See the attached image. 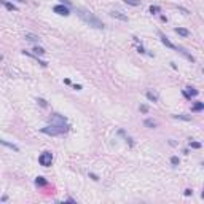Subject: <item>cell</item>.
Instances as JSON below:
<instances>
[{
    "instance_id": "6da1fadb",
    "label": "cell",
    "mask_w": 204,
    "mask_h": 204,
    "mask_svg": "<svg viewBox=\"0 0 204 204\" xmlns=\"http://www.w3.org/2000/svg\"><path fill=\"white\" fill-rule=\"evenodd\" d=\"M77 14H78L80 19H81L83 22H86L89 27H94V29H104L105 27L104 22L100 21V19L94 13H91L89 10H86V8L78 7V8H77Z\"/></svg>"
},
{
    "instance_id": "7a4b0ae2",
    "label": "cell",
    "mask_w": 204,
    "mask_h": 204,
    "mask_svg": "<svg viewBox=\"0 0 204 204\" xmlns=\"http://www.w3.org/2000/svg\"><path fill=\"white\" fill-rule=\"evenodd\" d=\"M40 131L46 136H61L64 132L69 131V128H64V126H58V125H48L45 128H42Z\"/></svg>"
},
{
    "instance_id": "3957f363",
    "label": "cell",
    "mask_w": 204,
    "mask_h": 204,
    "mask_svg": "<svg viewBox=\"0 0 204 204\" xmlns=\"http://www.w3.org/2000/svg\"><path fill=\"white\" fill-rule=\"evenodd\" d=\"M49 125H58V126H64V128H69V125H67V120L62 117V115L59 113H53L51 117H49Z\"/></svg>"
},
{
    "instance_id": "277c9868",
    "label": "cell",
    "mask_w": 204,
    "mask_h": 204,
    "mask_svg": "<svg viewBox=\"0 0 204 204\" xmlns=\"http://www.w3.org/2000/svg\"><path fill=\"white\" fill-rule=\"evenodd\" d=\"M38 163H40L42 166H45V167L51 166V163H53V153L51 152H43L42 155L38 156Z\"/></svg>"
},
{
    "instance_id": "5b68a950",
    "label": "cell",
    "mask_w": 204,
    "mask_h": 204,
    "mask_svg": "<svg viewBox=\"0 0 204 204\" xmlns=\"http://www.w3.org/2000/svg\"><path fill=\"white\" fill-rule=\"evenodd\" d=\"M53 11H54L56 14H61V16H69L70 14L69 7H64V5H56V7L53 8Z\"/></svg>"
},
{
    "instance_id": "8992f818",
    "label": "cell",
    "mask_w": 204,
    "mask_h": 204,
    "mask_svg": "<svg viewBox=\"0 0 204 204\" xmlns=\"http://www.w3.org/2000/svg\"><path fill=\"white\" fill-rule=\"evenodd\" d=\"M158 35H159V38H161V43H163V45H166L167 48H171V49H177V46L174 45V43L171 42L169 38H167L166 35L163 34V32H158Z\"/></svg>"
},
{
    "instance_id": "52a82bcc",
    "label": "cell",
    "mask_w": 204,
    "mask_h": 204,
    "mask_svg": "<svg viewBox=\"0 0 204 204\" xmlns=\"http://www.w3.org/2000/svg\"><path fill=\"white\" fill-rule=\"evenodd\" d=\"M110 16H112V18H115V19H120V21H125V22H128V16H126V14H123L121 11L112 10V11H110Z\"/></svg>"
},
{
    "instance_id": "ba28073f",
    "label": "cell",
    "mask_w": 204,
    "mask_h": 204,
    "mask_svg": "<svg viewBox=\"0 0 204 204\" xmlns=\"http://www.w3.org/2000/svg\"><path fill=\"white\" fill-rule=\"evenodd\" d=\"M177 51H179L180 54H183V56H185V58H187L188 61H190V62H195V58H193L191 54H188V53L185 51V48H182V46H177Z\"/></svg>"
},
{
    "instance_id": "9c48e42d",
    "label": "cell",
    "mask_w": 204,
    "mask_h": 204,
    "mask_svg": "<svg viewBox=\"0 0 204 204\" xmlns=\"http://www.w3.org/2000/svg\"><path fill=\"white\" fill-rule=\"evenodd\" d=\"M24 38L27 40V42H34V43L40 42V37H38V35H35V34H26Z\"/></svg>"
},
{
    "instance_id": "30bf717a",
    "label": "cell",
    "mask_w": 204,
    "mask_h": 204,
    "mask_svg": "<svg viewBox=\"0 0 204 204\" xmlns=\"http://www.w3.org/2000/svg\"><path fill=\"white\" fill-rule=\"evenodd\" d=\"M0 2H2V5H3V7L7 8L8 11H18V7H16V5L10 3V2H7V0H0Z\"/></svg>"
},
{
    "instance_id": "8fae6325",
    "label": "cell",
    "mask_w": 204,
    "mask_h": 204,
    "mask_svg": "<svg viewBox=\"0 0 204 204\" xmlns=\"http://www.w3.org/2000/svg\"><path fill=\"white\" fill-rule=\"evenodd\" d=\"M174 30H176V34L182 35V37H188V35H190V30H188V29H185V27H176Z\"/></svg>"
},
{
    "instance_id": "7c38bea8",
    "label": "cell",
    "mask_w": 204,
    "mask_h": 204,
    "mask_svg": "<svg viewBox=\"0 0 204 204\" xmlns=\"http://www.w3.org/2000/svg\"><path fill=\"white\" fill-rule=\"evenodd\" d=\"M144 126H145V128L153 129V128H156V121H153L152 118H147V120L144 121Z\"/></svg>"
},
{
    "instance_id": "4fadbf2b",
    "label": "cell",
    "mask_w": 204,
    "mask_h": 204,
    "mask_svg": "<svg viewBox=\"0 0 204 204\" xmlns=\"http://www.w3.org/2000/svg\"><path fill=\"white\" fill-rule=\"evenodd\" d=\"M46 179L45 177H37V179H35V185H37V187H45L46 185Z\"/></svg>"
},
{
    "instance_id": "5bb4252c",
    "label": "cell",
    "mask_w": 204,
    "mask_h": 204,
    "mask_svg": "<svg viewBox=\"0 0 204 204\" xmlns=\"http://www.w3.org/2000/svg\"><path fill=\"white\" fill-rule=\"evenodd\" d=\"M32 51H34V54H37V56H43V54H45V48H42V46H34V49H32Z\"/></svg>"
},
{
    "instance_id": "9a60e30c",
    "label": "cell",
    "mask_w": 204,
    "mask_h": 204,
    "mask_svg": "<svg viewBox=\"0 0 204 204\" xmlns=\"http://www.w3.org/2000/svg\"><path fill=\"white\" fill-rule=\"evenodd\" d=\"M2 145L8 147V148L14 150V152H19V147H16V145H14V144H10V142H7V140H2Z\"/></svg>"
},
{
    "instance_id": "2e32d148",
    "label": "cell",
    "mask_w": 204,
    "mask_h": 204,
    "mask_svg": "<svg viewBox=\"0 0 204 204\" xmlns=\"http://www.w3.org/2000/svg\"><path fill=\"white\" fill-rule=\"evenodd\" d=\"M147 99L148 100H152V102H158V96H156V94H153L152 91H147Z\"/></svg>"
},
{
    "instance_id": "e0dca14e",
    "label": "cell",
    "mask_w": 204,
    "mask_h": 204,
    "mask_svg": "<svg viewBox=\"0 0 204 204\" xmlns=\"http://www.w3.org/2000/svg\"><path fill=\"white\" fill-rule=\"evenodd\" d=\"M187 93H188V96H190V97L198 96V89H195L193 86H187Z\"/></svg>"
},
{
    "instance_id": "ac0fdd59",
    "label": "cell",
    "mask_w": 204,
    "mask_h": 204,
    "mask_svg": "<svg viewBox=\"0 0 204 204\" xmlns=\"http://www.w3.org/2000/svg\"><path fill=\"white\" fill-rule=\"evenodd\" d=\"M204 108V102H196V104L191 107V110L193 112H199V110H203Z\"/></svg>"
},
{
    "instance_id": "d6986e66",
    "label": "cell",
    "mask_w": 204,
    "mask_h": 204,
    "mask_svg": "<svg viewBox=\"0 0 204 204\" xmlns=\"http://www.w3.org/2000/svg\"><path fill=\"white\" fill-rule=\"evenodd\" d=\"M123 2L131 5V7H139V5H140V0H123Z\"/></svg>"
},
{
    "instance_id": "ffe728a7",
    "label": "cell",
    "mask_w": 204,
    "mask_h": 204,
    "mask_svg": "<svg viewBox=\"0 0 204 204\" xmlns=\"http://www.w3.org/2000/svg\"><path fill=\"white\" fill-rule=\"evenodd\" d=\"M148 10H150V13H152V14H156V13H159V11H161V8H159L158 5H152Z\"/></svg>"
},
{
    "instance_id": "44dd1931",
    "label": "cell",
    "mask_w": 204,
    "mask_h": 204,
    "mask_svg": "<svg viewBox=\"0 0 204 204\" xmlns=\"http://www.w3.org/2000/svg\"><path fill=\"white\" fill-rule=\"evenodd\" d=\"M37 102H38V105H40V107H48V102H46L45 99H42V97H37Z\"/></svg>"
},
{
    "instance_id": "7402d4cb",
    "label": "cell",
    "mask_w": 204,
    "mask_h": 204,
    "mask_svg": "<svg viewBox=\"0 0 204 204\" xmlns=\"http://www.w3.org/2000/svg\"><path fill=\"white\" fill-rule=\"evenodd\" d=\"M174 118H177V120H183V121H190L191 118L190 117H185V115H172Z\"/></svg>"
},
{
    "instance_id": "603a6c76",
    "label": "cell",
    "mask_w": 204,
    "mask_h": 204,
    "mask_svg": "<svg viewBox=\"0 0 204 204\" xmlns=\"http://www.w3.org/2000/svg\"><path fill=\"white\" fill-rule=\"evenodd\" d=\"M188 145L191 147V148H201V144L199 142H193V140H190V144Z\"/></svg>"
},
{
    "instance_id": "cb8c5ba5",
    "label": "cell",
    "mask_w": 204,
    "mask_h": 204,
    "mask_svg": "<svg viewBox=\"0 0 204 204\" xmlns=\"http://www.w3.org/2000/svg\"><path fill=\"white\" fill-rule=\"evenodd\" d=\"M179 158H177V156H171V164H172V166H179Z\"/></svg>"
},
{
    "instance_id": "d4e9b609",
    "label": "cell",
    "mask_w": 204,
    "mask_h": 204,
    "mask_svg": "<svg viewBox=\"0 0 204 204\" xmlns=\"http://www.w3.org/2000/svg\"><path fill=\"white\" fill-rule=\"evenodd\" d=\"M139 110H140L142 113H147V112H148V107H147V105H140V107H139Z\"/></svg>"
},
{
    "instance_id": "484cf974",
    "label": "cell",
    "mask_w": 204,
    "mask_h": 204,
    "mask_svg": "<svg viewBox=\"0 0 204 204\" xmlns=\"http://www.w3.org/2000/svg\"><path fill=\"white\" fill-rule=\"evenodd\" d=\"M183 195H185V196H191V195H193V190H191V188H187V190L183 191Z\"/></svg>"
},
{
    "instance_id": "4316f807",
    "label": "cell",
    "mask_w": 204,
    "mask_h": 204,
    "mask_svg": "<svg viewBox=\"0 0 204 204\" xmlns=\"http://www.w3.org/2000/svg\"><path fill=\"white\" fill-rule=\"evenodd\" d=\"M89 177H91V179H93V180H96V182H97V180H99V177H97L96 174H93V172H89Z\"/></svg>"
},
{
    "instance_id": "83f0119b",
    "label": "cell",
    "mask_w": 204,
    "mask_h": 204,
    "mask_svg": "<svg viewBox=\"0 0 204 204\" xmlns=\"http://www.w3.org/2000/svg\"><path fill=\"white\" fill-rule=\"evenodd\" d=\"M137 51L144 54V53H145V49H144V46H142V45H139V46H137Z\"/></svg>"
},
{
    "instance_id": "f1b7e54d",
    "label": "cell",
    "mask_w": 204,
    "mask_h": 204,
    "mask_svg": "<svg viewBox=\"0 0 204 204\" xmlns=\"http://www.w3.org/2000/svg\"><path fill=\"white\" fill-rule=\"evenodd\" d=\"M126 142H128V144H129V145H131V147L134 145V144H132V139H131V137H126Z\"/></svg>"
},
{
    "instance_id": "f546056e",
    "label": "cell",
    "mask_w": 204,
    "mask_h": 204,
    "mask_svg": "<svg viewBox=\"0 0 204 204\" xmlns=\"http://www.w3.org/2000/svg\"><path fill=\"white\" fill-rule=\"evenodd\" d=\"M73 89L80 91V89H81V85H73Z\"/></svg>"
},
{
    "instance_id": "4dcf8cb0",
    "label": "cell",
    "mask_w": 204,
    "mask_h": 204,
    "mask_svg": "<svg viewBox=\"0 0 204 204\" xmlns=\"http://www.w3.org/2000/svg\"><path fill=\"white\" fill-rule=\"evenodd\" d=\"M61 3H66V5H69V7H70V5H72V3H70V2H69V0H61Z\"/></svg>"
},
{
    "instance_id": "1f68e13d",
    "label": "cell",
    "mask_w": 204,
    "mask_h": 204,
    "mask_svg": "<svg viewBox=\"0 0 204 204\" xmlns=\"http://www.w3.org/2000/svg\"><path fill=\"white\" fill-rule=\"evenodd\" d=\"M67 201H69V203H73V204H77V201L73 199V198H67Z\"/></svg>"
},
{
    "instance_id": "d6a6232c",
    "label": "cell",
    "mask_w": 204,
    "mask_h": 204,
    "mask_svg": "<svg viewBox=\"0 0 204 204\" xmlns=\"http://www.w3.org/2000/svg\"><path fill=\"white\" fill-rule=\"evenodd\" d=\"M16 2H19V3H26V0H16Z\"/></svg>"
},
{
    "instance_id": "836d02e7",
    "label": "cell",
    "mask_w": 204,
    "mask_h": 204,
    "mask_svg": "<svg viewBox=\"0 0 204 204\" xmlns=\"http://www.w3.org/2000/svg\"><path fill=\"white\" fill-rule=\"evenodd\" d=\"M201 196H203V199H204V188H203V195H201Z\"/></svg>"
},
{
    "instance_id": "e575fe53",
    "label": "cell",
    "mask_w": 204,
    "mask_h": 204,
    "mask_svg": "<svg viewBox=\"0 0 204 204\" xmlns=\"http://www.w3.org/2000/svg\"><path fill=\"white\" fill-rule=\"evenodd\" d=\"M203 167H204V163H203Z\"/></svg>"
}]
</instances>
